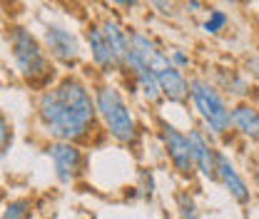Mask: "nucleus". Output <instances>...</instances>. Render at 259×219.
I'll return each instance as SVG.
<instances>
[{"label": "nucleus", "instance_id": "423d86ee", "mask_svg": "<svg viewBox=\"0 0 259 219\" xmlns=\"http://www.w3.org/2000/svg\"><path fill=\"white\" fill-rule=\"evenodd\" d=\"M48 157L53 159V167H55V177L63 182V185H70L77 180L80 169H82V152L77 150L75 142H53L48 147Z\"/></svg>", "mask_w": 259, "mask_h": 219}, {"label": "nucleus", "instance_id": "1a4fd4ad", "mask_svg": "<svg viewBox=\"0 0 259 219\" xmlns=\"http://www.w3.org/2000/svg\"><path fill=\"white\" fill-rule=\"evenodd\" d=\"M217 180L225 185V189L232 194L234 202L249 204V187H247V182L239 177V172L234 169V164L229 162V157H227L225 152L217 155Z\"/></svg>", "mask_w": 259, "mask_h": 219}, {"label": "nucleus", "instance_id": "5701e85b", "mask_svg": "<svg viewBox=\"0 0 259 219\" xmlns=\"http://www.w3.org/2000/svg\"><path fill=\"white\" fill-rule=\"evenodd\" d=\"M117 5H125V8H130V5H137L140 0H115Z\"/></svg>", "mask_w": 259, "mask_h": 219}, {"label": "nucleus", "instance_id": "f03ea898", "mask_svg": "<svg viewBox=\"0 0 259 219\" xmlns=\"http://www.w3.org/2000/svg\"><path fill=\"white\" fill-rule=\"evenodd\" d=\"M95 105H97V115L102 117L107 132L117 142H122V145L135 142L137 125H135V117L130 112L127 102L122 100V95L117 93L115 87H110V85H100L95 90Z\"/></svg>", "mask_w": 259, "mask_h": 219}, {"label": "nucleus", "instance_id": "f3484780", "mask_svg": "<svg viewBox=\"0 0 259 219\" xmlns=\"http://www.w3.org/2000/svg\"><path fill=\"white\" fill-rule=\"evenodd\" d=\"M220 77H222V87H227V93L232 95H247V90H249V85H247V80L242 77V75H237V72H229V75H225V72H220Z\"/></svg>", "mask_w": 259, "mask_h": 219}, {"label": "nucleus", "instance_id": "6ab92c4d", "mask_svg": "<svg viewBox=\"0 0 259 219\" xmlns=\"http://www.w3.org/2000/svg\"><path fill=\"white\" fill-rule=\"evenodd\" d=\"M0 137H3V150H0V155L8 157L10 145H13V132H10V127H8V120H5V117H3V122H0Z\"/></svg>", "mask_w": 259, "mask_h": 219}, {"label": "nucleus", "instance_id": "f8f14e48", "mask_svg": "<svg viewBox=\"0 0 259 219\" xmlns=\"http://www.w3.org/2000/svg\"><path fill=\"white\" fill-rule=\"evenodd\" d=\"M88 42H90V55H93L95 65H100L102 70H110L112 65H117L115 53H112V48H110V42H107L102 28H97V25L90 28V30H88Z\"/></svg>", "mask_w": 259, "mask_h": 219}, {"label": "nucleus", "instance_id": "a211bd4d", "mask_svg": "<svg viewBox=\"0 0 259 219\" xmlns=\"http://www.w3.org/2000/svg\"><path fill=\"white\" fill-rule=\"evenodd\" d=\"M227 25V13L225 10H212V15H209V20L202 25L204 32H209V35H217V32L222 30Z\"/></svg>", "mask_w": 259, "mask_h": 219}, {"label": "nucleus", "instance_id": "9d476101", "mask_svg": "<svg viewBox=\"0 0 259 219\" xmlns=\"http://www.w3.org/2000/svg\"><path fill=\"white\" fill-rule=\"evenodd\" d=\"M157 80H160L162 95H164L169 102H182V100H187V95H190V82H187V77L180 72V67L172 65V67L157 72Z\"/></svg>", "mask_w": 259, "mask_h": 219}, {"label": "nucleus", "instance_id": "a878e982", "mask_svg": "<svg viewBox=\"0 0 259 219\" xmlns=\"http://www.w3.org/2000/svg\"><path fill=\"white\" fill-rule=\"evenodd\" d=\"M254 177H257V185H259V169H257V174H254Z\"/></svg>", "mask_w": 259, "mask_h": 219}, {"label": "nucleus", "instance_id": "2eb2a0df", "mask_svg": "<svg viewBox=\"0 0 259 219\" xmlns=\"http://www.w3.org/2000/svg\"><path fill=\"white\" fill-rule=\"evenodd\" d=\"M30 217H32L30 199H13L3 209V219H30Z\"/></svg>", "mask_w": 259, "mask_h": 219}, {"label": "nucleus", "instance_id": "9b49d317", "mask_svg": "<svg viewBox=\"0 0 259 219\" xmlns=\"http://www.w3.org/2000/svg\"><path fill=\"white\" fill-rule=\"evenodd\" d=\"M232 127L239 135L259 142V110H254L252 105H244V102L234 105L232 107Z\"/></svg>", "mask_w": 259, "mask_h": 219}, {"label": "nucleus", "instance_id": "0eeeda50", "mask_svg": "<svg viewBox=\"0 0 259 219\" xmlns=\"http://www.w3.org/2000/svg\"><path fill=\"white\" fill-rule=\"evenodd\" d=\"M42 42H45V48L50 50V55L65 65H72L77 58H80L77 37H75L70 30H65V28L48 25V28H45V35H42Z\"/></svg>", "mask_w": 259, "mask_h": 219}, {"label": "nucleus", "instance_id": "b1692460", "mask_svg": "<svg viewBox=\"0 0 259 219\" xmlns=\"http://www.w3.org/2000/svg\"><path fill=\"white\" fill-rule=\"evenodd\" d=\"M187 10H199V0H190L187 3Z\"/></svg>", "mask_w": 259, "mask_h": 219}, {"label": "nucleus", "instance_id": "4468645a", "mask_svg": "<svg viewBox=\"0 0 259 219\" xmlns=\"http://www.w3.org/2000/svg\"><path fill=\"white\" fill-rule=\"evenodd\" d=\"M135 77H137V85H140L142 95H145L150 102H160V97H164V95H162L160 80H157V72H155V70L145 67V70L135 72Z\"/></svg>", "mask_w": 259, "mask_h": 219}, {"label": "nucleus", "instance_id": "39448f33", "mask_svg": "<svg viewBox=\"0 0 259 219\" xmlns=\"http://www.w3.org/2000/svg\"><path fill=\"white\" fill-rule=\"evenodd\" d=\"M162 142H164V152L169 157V162L175 164V169L180 174H192L194 159H192V145H190V135L180 132L177 127L162 122Z\"/></svg>", "mask_w": 259, "mask_h": 219}, {"label": "nucleus", "instance_id": "20e7f679", "mask_svg": "<svg viewBox=\"0 0 259 219\" xmlns=\"http://www.w3.org/2000/svg\"><path fill=\"white\" fill-rule=\"evenodd\" d=\"M190 97H192L197 115L209 127L212 135H225L232 127V110L227 107V102L212 82H207L202 77H192L190 80Z\"/></svg>", "mask_w": 259, "mask_h": 219}, {"label": "nucleus", "instance_id": "412c9836", "mask_svg": "<svg viewBox=\"0 0 259 219\" xmlns=\"http://www.w3.org/2000/svg\"><path fill=\"white\" fill-rule=\"evenodd\" d=\"M244 65H247V72H249L252 77H257L259 80V55H249Z\"/></svg>", "mask_w": 259, "mask_h": 219}, {"label": "nucleus", "instance_id": "393cba45", "mask_svg": "<svg viewBox=\"0 0 259 219\" xmlns=\"http://www.w3.org/2000/svg\"><path fill=\"white\" fill-rule=\"evenodd\" d=\"M225 3H244V0H225Z\"/></svg>", "mask_w": 259, "mask_h": 219}, {"label": "nucleus", "instance_id": "dca6fc26", "mask_svg": "<svg viewBox=\"0 0 259 219\" xmlns=\"http://www.w3.org/2000/svg\"><path fill=\"white\" fill-rule=\"evenodd\" d=\"M177 209H180V219H199L197 202L190 192H177Z\"/></svg>", "mask_w": 259, "mask_h": 219}, {"label": "nucleus", "instance_id": "7ed1b4c3", "mask_svg": "<svg viewBox=\"0 0 259 219\" xmlns=\"http://www.w3.org/2000/svg\"><path fill=\"white\" fill-rule=\"evenodd\" d=\"M10 48H13V63L28 82H45L48 75L53 77V65L45 50L25 28L10 30Z\"/></svg>", "mask_w": 259, "mask_h": 219}, {"label": "nucleus", "instance_id": "aec40b11", "mask_svg": "<svg viewBox=\"0 0 259 219\" xmlns=\"http://www.w3.org/2000/svg\"><path fill=\"white\" fill-rule=\"evenodd\" d=\"M169 60H172L175 67H187V65H190V55H185L182 50H177V48H175V50L169 53Z\"/></svg>", "mask_w": 259, "mask_h": 219}, {"label": "nucleus", "instance_id": "4be33fe9", "mask_svg": "<svg viewBox=\"0 0 259 219\" xmlns=\"http://www.w3.org/2000/svg\"><path fill=\"white\" fill-rule=\"evenodd\" d=\"M155 5V10H160L162 15H172V3L169 0H150Z\"/></svg>", "mask_w": 259, "mask_h": 219}, {"label": "nucleus", "instance_id": "f257e3e1", "mask_svg": "<svg viewBox=\"0 0 259 219\" xmlns=\"http://www.w3.org/2000/svg\"><path fill=\"white\" fill-rule=\"evenodd\" d=\"M37 117L42 129L58 142H77L95 127V97H90V90L77 77H65L37 97Z\"/></svg>", "mask_w": 259, "mask_h": 219}, {"label": "nucleus", "instance_id": "6e6552de", "mask_svg": "<svg viewBox=\"0 0 259 219\" xmlns=\"http://www.w3.org/2000/svg\"><path fill=\"white\" fill-rule=\"evenodd\" d=\"M190 145H192L194 169H199V174L207 177V180H217V155H220V150H214L199 129H190Z\"/></svg>", "mask_w": 259, "mask_h": 219}, {"label": "nucleus", "instance_id": "ddd939ff", "mask_svg": "<svg viewBox=\"0 0 259 219\" xmlns=\"http://www.w3.org/2000/svg\"><path fill=\"white\" fill-rule=\"evenodd\" d=\"M100 28H102L105 37H107V42H110V48H112V53H115L117 65L125 63V55L130 53V35L125 30H120V25L112 23V20H105Z\"/></svg>", "mask_w": 259, "mask_h": 219}]
</instances>
